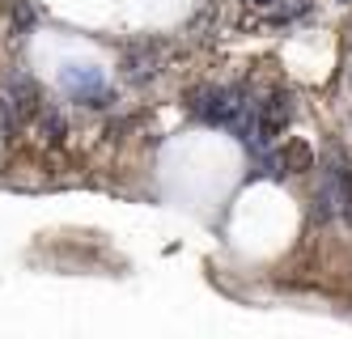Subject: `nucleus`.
Returning a JSON list of instances; mask_svg holds the SVG:
<instances>
[{
    "label": "nucleus",
    "mask_w": 352,
    "mask_h": 339,
    "mask_svg": "<svg viewBox=\"0 0 352 339\" xmlns=\"http://www.w3.org/2000/svg\"><path fill=\"white\" fill-rule=\"evenodd\" d=\"M187 107H191V115H199L204 123L230 127L250 102L242 98V89H230V85H199V89L187 94Z\"/></svg>",
    "instance_id": "1"
},
{
    "label": "nucleus",
    "mask_w": 352,
    "mask_h": 339,
    "mask_svg": "<svg viewBox=\"0 0 352 339\" xmlns=\"http://www.w3.org/2000/svg\"><path fill=\"white\" fill-rule=\"evenodd\" d=\"M276 162H280V178L306 174V170H314V149L306 140H285V149H276Z\"/></svg>",
    "instance_id": "2"
},
{
    "label": "nucleus",
    "mask_w": 352,
    "mask_h": 339,
    "mask_svg": "<svg viewBox=\"0 0 352 339\" xmlns=\"http://www.w3.org/2000/svg\"><path fill=\"white\" fill-rule=\"evenodd\" d=\"M30 25H34V9L26 5V0H21V5L13 9V30H17V34H26Z\"/></svg>",
    "instance_id": "3"
},
{
    "label": "nucleus",
    "mask_w": 352,
    "mask_h": 339,
    "mask_svg": "<svg viewBox=\"0 0 352 339\" xmlns=\"http://www.w3.org/2000/svg\"><path fill=\"white\" fill-rule=\"evenodd\" d=\"M255 5H272V0H255Z\"/></svg>",
    "instance_id": "4"
}]
</instances>
